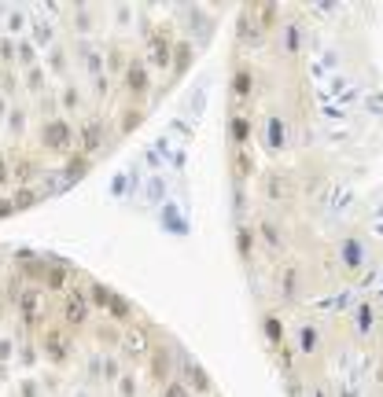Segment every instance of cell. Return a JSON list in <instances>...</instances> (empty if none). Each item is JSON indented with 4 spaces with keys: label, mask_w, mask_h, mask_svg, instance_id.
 <instances>
[{
    "label": "cell",
    "mask_w": 383,
    "mask_h": 397,
    "mask_svg": "<svg viewBox=\"0 0 383 397\" xmlns=\"http://www.w3.org/2000/svg\"><path fill=\"white\" fill-rule=\"evenodd\" d=\"M37 136H41V147L52 151V155H70L74 144H78V129L67 118H45Z\"/></svg>",
    "instance_id": "6da1fadb"
},
{
    "label": "cell",
    "mask_w": 383,
    "mask_h": 397,
    "mask_svg": "<svg viewBox=\"0 0 383 397\" xmlns=\"http://www.w3.org/2000/svg\"><path fill=\"white\" fill-rule=\"evenodd\" d=\"M37 346H41V353H45L56 368H63V364L74 357V335H70V327H63V324L45 327L41 339H37Z\"/></svg>",
    "instance_id": "7a4b0ae2"
},
{
    "label": "cell",
    "mask_w": 383,
    "mask_h": 397,
    "mask_svg": "<svg viewBox=\"0 0 383 397\" xmlns=\"http://www.w3.org/2000/svg\"><path fill=\"white\" fill-rule=\"evenodd\" d=\"M15 309H19L22 327L45 331V291H41V287H19V294H15Z\"/></svg>",
    "instance_id": "3957f363"
},
{
    "label": "cell",
    "mask_w": 383,
    "mask_h": 397,
    "mask_svg": "<svg viewBox=\"0 0 383 397\" xmlns=\"http://www.w3.org/2000/svg\"><path fill=\"white\" fill-rule=\"evenodd\" d=\"M59 316H63V327H85L88 316H93V302H88V291L70 287L67 294H63Z\"/></svg>",
    "instance_id": "277c9868"
},
{
    "label": "cell",
    "mask_w": 383,
    "mask_h": 397,
    "mask_svg": "<svg viewBox=\"0 0 383 397\" xmlns=\"http://www.w3.org/2000/svg\"><path fill=\"white\" fill-rule=\"evenodd\" d=\"M104 136H107V125H104V118H96V114H88V118L78 125V155H85V159H93L100 147H104Z\"/></svg>",
    "instance_id": "5b68a950"
},
{
    "label": "cell",
    "mask_w": 383,
    "mask_h": 397,
    "mask_svg": "<svg viewBox=\"0 0 383 397\" xmlns=\"http://www.w3.org/2000/svg\"><path fill=\"white\" fill-rule=\"evenodd\" d=\"M122 81H125V92H130V99H144V96L151 92V74H148V63H144V59H130V67H125Z\"/></svg>",
    "instance_id": "8992f818"
},
{
    "label": "cell",
    "mask_w": 383,
    "mask_h": 397,
    "mask_svg": "<svg viewBox=\"0 0 383 397\" xmlns=\"http://www.w3.org/2000/svg\"><path fill=\"white\" fill-rule=\"evenodd\" d=\"M177 364L185 368V375H188V382H192V390H196L199 397H207L210 390H214V382H210V375L203 371V364H196L192 357L185 353V350H177Z\"/></svg>",
    "instance_id": "52a82bcc"
},
{
    "label": "cell",
    "mask_w": 383,
    "mask_h": 397,
    "mask_svg": "<svg viewBox=\"0 0 383 397\" xmlns=\"http://www.w3.org/2000/svg\"><path fill=\"white\" fill-rule=\"evenodd\" d=\"M170 63H173V48H170V41H166V33L162 30L148 33V67L166 70Z\"/></svg>",
    "instance_id": "ba28073f"
},
{
    "label": "cell",
    "mask_w": 383,
    "mask_h": 397,
    "mask_svg": "<svg viewBox=\"0 0 383 397\" xmlns=\"http://www.w3.org/2000/svg\"><path fill=\"white\" fill-rule=\"evenodd\" d=\"M148 368H151V379L166 387V382L173 379V357H170V346H151V353H148Z\"/></svg>",
    "instance_id": "9c48e42d"
},
{
    "label": "cell",
    "mask_w": 383,
    "mask_h": 397,
    "mask_svg": "<svg viewBox=\"0 0 383 397\" xmlns=\"http://www.w3.org/2000/svg\"><path fill=\"white\" fill-rule=\"evenodd\" d=\"M118 346H122V357H133V361H144V357L151 353L144 327H122V342Z\"/></svg>",
    "instance_id": "30bf717a"
},
{
    "label": "cell",
    "mask_w": 383,
    "mask_h": 397,
    "mask_svg": "<svg viewBox=\"0 0 383 397\" xmlns=\"http://www.w3.org/2000/svg\"><path fill=\"white\" fill-rule=\"evenodd\" d=\"M262 191H265V199H291V195H295V184H291V177L288 173H269V177H265V184H262Z\"/></svg>",
    "instance_id": "8fae6325"
},
{
    "label": "cell",
    "mask_w": 383,
    "mask_h": 397,
    "mask_svg": "<svg viewBox=\"0 0 383 397\" xmlns=\"http://www.w3.org/2000/svg\"><path fill=\"white\" fill-rule=\"evenodd\" d=\"M262 33H265V26L258 22V15H254V4L251 8H244L240 11V41H251V44H258L262 41Z\"/></svg>",
    "instance_id": "7c38bea8"
},
{
    "label": "cell",
    "mask_w": 383,
    "mask_h": 397,
    "mask_svg": "<svg viewBox=\"0 0 383 397\" xmlns=\"http://www.w3.org/2000/svg\"><path fill=\"white\" fill-rule=\"evenodd\" d=\"M233 99L236 104H247L251 99V92H254V74H251V67H240L236 74H233Z\"/></svg>",
    "instance_id": "4fadbf2b"
},
{
    "label": "cell",
    "mask_w": 383,
    "mask_h": 397,
    "mask_svg": "<svg viewBox=\"0 0 383 397\" xmlns=\"http://www.w3.org/2000/svg\"><path fill=\"white\" fill-rule=\"evenodd\" d=\"M373 327H376V305L361 302V305H357V313H354V331L365 339V335H373Z\"/></svg>",
    "instance_id": "5bb4252c"
},
{
    "label": "cell",
    "mask_w": 383,
    "mask_h": 397,
    "mask_svg": "<svg viewBox=\"0 0 383 397\" xmlns=\"http://www.w3.org/2000/svg\"><path fill=\"white\" fill-rule=\"evenodd\" d=\"M228 136H233V144L236 147H244V144H251V118L247 114H233V118H228Z\"/></svg>",
    "instance_id": "9a60e30c"
},
{
    "label": "cell",
    "mask_w": 383,
    "mask_h": 397,
    "mask_svg": "<svg viewBox=\"0 0 383 397\" xmlns=\"http://www.w3.org/2000/svg\"><path fill=\"white\" fill-rule=\"evenodd\" d=\"M251 173H254V155L244 151V147H236L233 151V177L244 184V181H251Z\"/></svg>",
    "instance_id": "2e32d148"
},
{
    "label": "cell",
    "mask_w": 383,
    "mask_h": 397,
    "mask_svg": "<svg viewBox=\"0 0 383 397\" xmlns=\"http://www.w3.org/2000/svg\"><path fill=\"white\" fill-rule=\"evenodd\" d=\"M317 350H321V331H317L313 324H302L299 327V353L302 357H313Z\"/></svg>",
    "instance_id": "e0dca14e"
},
{
    "label": "cell",
    "mask_w": 383,
    "mask_h": 397,
    "mask_svg": "<svg viewBox=\"0 0 383 397\" xmlns=\"http://www.w3.org/2000/svg\"><path fill=\"white\" fill-rule=\"evenodd\" d=\"M262 327H265V342H269L273 350H276V346H284V320H280L276 313H265Z\"/></svg>",
    "instance_id": "ac0fdd59"
},
{
    "label": "cell",
    "mask_w": 383,
    "mask_h": 397,
    "mask_svg": "<svg viewBox=\"0 0 383 397\" xmlns=\"http://www.w3.org/2000/svg\"><path fill=\"white\" fill-rule=\"evenodd\" d=\"M22 85H26L33 96H37V92H45V85H48V70L41 67V63H37V67H30V70H26V78H22Z\"/></svg>",
    "instance_id": "d6986e66"
},
{
    "label": "cell",
    "mask_w": 383,
    "mask_h": 397,
    "mask_svg": "<svg viewBox=\"0 0 383 397\" xmlns=\"http://www.w3.org/2000/svg\"><path fill=\"white\" fill-rule=\"evenodd\" d=\"M30 33H33V44H41V48H48V44L56 41L52 22H41V19H33V22H30Z\"/></svg>",
    "instance_id": "ffe728a7"
},
{
    "label": "cell",
    "mask_w": 383,
    "mask_h": 397,
    "mask_svg": "<svg viewBox=\"0 0 383 397\" xmlns=\"http://www.w3.org/2000/svg\"><path fill=\"white\" fill-rule=\"evenodd\" d=\"M85 291H88V302H93L96 309H107L111 298H114V291H111V287H104V284H96V279H93V284H88Z\"/></svg>",
    "instance_id": "44dd1931"
},
{
    "label": "cell",
    "mask_w": 383,
    "mask_h": 397,
    "mask_svg": "<svg viewBox=\"0 0 383 397\" xmlns=\"http://www.w3.org/2000/svg\"><path fill=\"white\" fill-rule=\"evenodd\" d=\"M104 56H107V67H111V70H122V74H125V67H130V59H133V56H125L122 44H107Z\"/></svg>",
    "instance_id": "7402d4cb"
},
{
    "label": "cell",
    "mask_w": 383,
    "mask_h": 397,
    "mask_svg": "<svg viewBox=\"0 0 383 397\" xmlns=\"http://www.w3.org/2000/svg\"><path fill=\"white\" fill-rule=\"evenodd\" d=\"M258 236H262L265 243H269L273 250H280V247H284V232H280V228H276V225L269 221V217H265V221L258 225Z\"/></svg>",
    "instance_id": "603a6c76"
},
{
    "label": "cell",
    "mask_w": 383,
    "mask_h": 397,
    "mask_svg": "<svg viewBox=\"0 0 383 397\" xmlns=\"http://www.w3.org/2000/svg\"><path fill=\"white\" fill-rule=\"evenodd\" d=\"M192 56H196V52H192V44H177L173 48V78H181V74L188 70V63H192Z\"/></svg>",
    "instance_id": "cb8c5ba5"
},
{
    "label": "cell",
    "mask_w": 383,
    "mask_h": 397,
    "mask_svg": "<svg viewBox=\"0 0 383 397\" xmlns=\"http://www.w3.org/2000/svg\"><path fill=\"white\" fill-rule=\"evenodd\" d=\"M19 48H15V37H0V70H11Z\"/></svg>",
    "instance_id": "d4e9b609"
},
{
    "label": "cell",
    "mask_w": 383,
    "mask_h": 397,
    "mask_svg": "<svg viewBox=\"0 0 383 397\" xmlns=\"http://www.w3.org/2000/svg\"><path fill=\"white\" fill-rule=\"evenodd\" d=\"M276 364L284 371V379L295 375V350H291V346H276Z\"/></svg>",
    "instance_id": "484cf974"
},
{
    "label": "cell",
    "mask_w": 383,
    "mask_h": 397,
    "mask_svg": "<svg viewBox=\"0 0 383 397\" xmlns=\"http://www.w3.org/2000/svg\"><path fill=\"white\" fill-rule=\"evenodd\" d=\"M254 239H258V236H254L251 228H236V247H240V258H244V261L254 254Z\"/></svg>",
    "instance_id": "4316f807"
},
{
    "label": "cell",
    "mask_w": 383,
    "mask_h": 397,
    "mask_svg": "<svg viewBox=\"0 0 383 397\" xmlns=\"http://www.w3.org/2000/svg\"><path fill=\"white\" fill-rule=\"evenodd\" d=\"M67 44H56L52 48V59H48V74H67Z\"/></svg>",
    "instance_id": "83f0119b"
},
{
    "label": "cell",
    "mask_w": 383,
    "mask_h": 397,
    "mask_svg": "<svg viewBox=\"0 0 383 397\" xmlns=\"http://www.w3.org/2000/svg\"><path fill=\"white\" fill-rule=\"evenodd\" d=\"M107 313H111V316H118V320H125V316H133V302H125L122 294H114L111 305H107Z\"/></svg>",
    "instance_id": "f1b7e54d"
},
{
    "label": "cell",
    "mask_w": 383,
    "mask_h": 397,
    "mask_svg": "<svg viewBox=\"0 0 383 397\" xmlns=\"http://www.w3.org/2000/svg\"><path fill=\"white\" fill-rule=\"evenodd\" d=\"M59 104L67 107V111H78L81 107V88L78 85H67V88H63V96H59Z\"/></svg>",
    "instance_id": "f546056e"
},
{
    "label": "cell",
    "mask_w": 383,
    "mask_h": 397,
    "mask_svg": "<svg viewBox=\"0 0 383 397\" xmlns=\"http://www.w3.org/2000/svg\"><path fill=\"white\" fill-rule=\"evenodd\" d=\"M37 199H41V195H37L33 188H19L15 195H11V202H15V210H26V206H33Z\"/></svg>",
    "instance_id": "4dcf8cb0"
},
{
    "label": "cell",
    "mask_w": 383,
    "mask_h": 397,
    "mask_svg": "<svg viewBox=\"0 0 383 397\" xmlns=\"http://www.w3.org/2000/svg\"><path fill=\"white\" fill-rule=\"evenodd\" d=\"M159 397H192V387H188V382H181V379H170Z\"/></svg>",
    "instance_id": "1f68e13d"
},
{
    "label": "cell",
    "mask_w": 383,
    "mask_h": 397,
    "mask_svg": "<svg viewBox=\"0 0 383 397\" xmlns=\"http://www.w3.org/2000/svg\"><path fill=\"white\" fill-rule=\"evenodd\" d=\"M15 48H19V59H22V67H37V52H33V44L30 41H19V37H15Z\"/></svg>",
    "instance_id": "d6a6232c"
},
{
    "label": "cell",
    "mask_w": 383,
    "mask_h": 397,
    "mask_svg": "<svg viewBox=\"0 0 383 397\" xmlns=\"http://www.w3.org/2000/svg\"><path fill=\"white\" fill-rule=\"evenodd\" d=\"M140 122H144V111H140V107H130V111L122 114V133H133Z\"/></svg>",
    "instance_id": "836d02e7"
},
{
    "label": "cell",
    "mask_w": 383,
    "mask_h": 397,
    "mask_svg": "<svg viewBox=\"0 0 383 397\" xmlns=\"http://www.w3.org/2000/svg\"><path fill=\"white\" fill-rule=\"evenodd\" d=\"M114 387H118V397H136V394H140L136 375H122L118 382H114Z\"/></svg>",
    "instance_id": "e575fe53"
},
{
    "label": "cell",
    "mask_w": 383,
    "mask_h": 397,
    "mask_svg": "<svg viewBox=\"0 0 383 397\" xmlns=\"http://www.w3.org/2000/svg\"><path fill=\"white\" fill-rule=\"evenodd\" d=\"M269 147H284V122L280 118H269Z\"/></svg>",
    "instance_id": "d590c367"
},
{
    "label": "cell",
    "mask_w": 383,
    "mask_h": 397,
    "mask_svg": "<svg viewBox=\"0 0 383 397\" xmlns=\"http://www.w3.org/2000/svg\"><path fill=\"white\" fill-rule=\"evenodd\" d=\"M254 15H258V22H262L265 30H269L273 22H276V8L273 4H254Z\"/></svg>",
    "instance_id": "8d00e7d4"
},
{
    "label": "cell",
    "mask_w": 383,
    "mask_h": 397,
    "mask_svg": "<svg viewBox=\"0 0 383 397\" xmlns=\"http://www.w3.org/2000/svg\"><path fill=\"white\" fill-rule=\"evenodd\" d=\"M104 379H107V382H118V379H122L118 357H104Z\"/></svg>",
    "instance_id": "74e56055"
},
{
    "label": "cell",
    "mask_w": 383,
    "mask_h": 397,
    "mask_svg": "<svg viewBox=\"0 0 383 397\" xmlns=\"http://www.w3.org/2000/svg\"><path fill=\"white\" fill-rule=\"evenodd\" d=\"M22 125H26V111L15 107V111L8 114V129H11V133H22Z\"/></svg>",
    "instance_id": "f35d334b"
},
{
    "label": "cell",
    "mask_w": 383,
    "mask_h": 397,
    "mask_svg": "<svg viewBox=\"0 0 383 397\" xmlns=\"http://www.w3.org/2000/svg\"><path fill=\"white\" fill-rule=\"evenodd\" d=\"M295 279H299V268L288 265V268H284V298H291V294H295Z\"/></svg>",
    "instance_id": "ab89813d"
},
{
    "label": "cell",
    "mask_w": 383,
    "mask_h": 397,
    "mask_svg": "<svg viewBox=\"0 0 383 397\" xmlns=\"http://www.w3.org/2000/svg\"><path fill=\"white\" fill-rule=\"evenodd\" d=\"M19 397H41V382H37V379H22L19 382Z\"/></svg>",
    "instance_id": "60d3db41"
},
{
    "label": "cell",
    "mask_w": 383,
    "mask_h": 397,
    "mask_svg": "<svg viewBox=\"0 0 383 397\" xmlns=\"http://www.w3.org/2000/svg\"><path fill=\"white\" fill-rule=\"evenodd\" d=\"M93 88H96V92H93L96 99H107V96H111V81L104 78V74H100V78H93Z\"/></svg>",
    "instance_id": "b9f144b4"
},
{
    "label": "cell",
    "mask_w": 383,
    "mask_h": 397,
    "mask_svg": "<svg viewBox=\"0 0 383 397\" xmlns=\"http://www.w3.org/2000/svg\"><path fill=\"white\" fill-rule=\"evenodd\" d=\"M85 170H88V159H85V155H78V162L70 159V165H67V177H70V181H74V177H81Z\"/></svg>",
    "instance_id": "7bdbcfd3"
},
{
    "label": "cell",
    "mask_w": 383,
    "mask_h": 397,
    "mask_svg": "<svg viewBox=\"0 0 383 397\" xmlns=\"http://www.w3.org/2000/svg\"><path fill=\"white\" fill-rule=\"evenodd\" d=\"M8 26H11V33H19L22 26H26V15H22L19 8H15V11H8Z\"/></svg>",
    "instance_id": "ee69618b"
},
{
    "label": "cell",
    "mask_w": 383,
    "mask_h": 397,
    "mask_svg": "<svg viewBox=\"0 0 383 397\" xmlns=\"http://www.w3.org/2000/svg\"><path fill=\"white\" fill-rule=\"evenodd\" d=\"M63 279H67V268H52V273H48V287H59Z\"/></svg>",
    "instance_id": "f6af8a7d"
},
{
    "label": "cell",
    "mask_w": 383,
    "mask_h": 397,
    "mask_svg": "<svg viewBox=\"0 0 383 397\" xmlns=\"http://www.w3.org/2000/svg\"><path fill=\"white\" fill-rule=\"evenodd\" d=\"M37 361V346H22V364H33Z\"/></svg>",
    "instance_id": "bcb514c9"
},
{
    "label": "cell",
    "mask_w": 383,
    "mask_h": 397,
    "mask_svg": "<svg viewBox=\"0 0 383 397\" xmlns=\"http://www.w3.org/2000/svg\"><path fill=\"white\" fill-rule=\"evenodd\" d=\"M8 181H11V165H8L4 159H0V188H4Z\"/></svg>",
    "instance_id": "7dc6e473"
},
{
    "label": "cell",
    "mask_w": 383,
    "mask_h": 397,
    "mask_svg": "<svg viewBox=\"0 0 383 397\" xmlns=\"http://www.w3.org/2000/svg\"><path fill=\"white\" fill-rule=\"evenodd\" d=\"M11 213H15V202H11V199H0V217H11Z\"/></svg>",
    "instance_id": "c3c4849f"
},
{
    "label": "cell",
    "mask_w": 383,
    "mask_h": 397,
    "mask_svg": "<svg viewBox=\"0 0 383 397\" xmlns=\"http://www.w3.org/2000/svg\"><path fill=\"white\" fill-rule=\"evenodd\" d=\"M11 346H15L11 339H4V342H0V361H8V357H11Z\"/></svg>",
    "instance_id": "681fc988"
},
{
    "label": "cell",
    "mask_w": 383,
    "mask_h": 397,
    "mask_svg": "<svg viewBox=\"0 0 383 397\" xmlns=\"http://www.w3.org/2000/svg\"><path fill=\"white\" fill-rule=\"evenodd\" d=\"M8 302H11V294H8L4 287H0V313H4V309H8Z\"/></svg>",
    "instance_id": "f907efd6"
},
{
    "label": "cell",
    "mask_w": 383,
    "mask_h": 397,
    "mask_svg": "<svg viewBox=\"0 0 383 397\" xmlns=\"http://www.w3.org/2000/svg\"><path fill=\"white\" fill-rule=\"evenodd\" d=\"M8 114H11V111H8V104H4V96H0V118H8Z\"/></svg>",
    "instance_id": "816d5d0a"
},
{
    "label": "cell",
    "mask_w": 383,
    "mask_h": 397,
    "mask_svg": "<svg viewBox=\"0 0 383 397\" xmlns=\"http://www.w3.org/2000/svg\"><path fill=\"white\" fill-rule=\"evenodd\" d=\"M78 397H88V394H85V390H81V394H78Z\"/></svg>",
    "instance_id": "f5cc1de1"
}]
</instances>
